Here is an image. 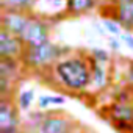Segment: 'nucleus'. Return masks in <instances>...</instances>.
<instances>
[{
  "mask_svg": "<svg viewBox=\"0 0 133 133\" xmlns=\"http://www.w3.org/2000/svg\"><path fill=\"white\" fill-rule=\"evenodd\" d=\"M121 41H122V44H124L128 50L133 52V33H130V31H124V33L121 35Z\"/></svg>",
  "mask_w": 133,
  "mask_h": 133,
  "instance_id": "nucleus-18",
  "label": "nucleus"
},
{
  "mask_svg": "<svg viewBox=\"0 0 133 133\" xmlns=\"http://www.w3.org/2000/svg\"><path fill=\"white\" fill-rule=\"evenodd\" d=\"M108 45L113 52H119L121 47H122V41L117 36H108Z\"/></svg>",
  "mask_w": 133,
  "mask_h": 133,
  "instance_id": "nucleus-20",
  "label": "nucleus"
},
{
  "mask_svg": "<svg viewBox=\"0 0 133 133\" xmlns=\"http://www.w3.org/2000/svg\"><path fill=\"white\" fill-rule=\"evenodd\" d=\"M107 119L121 133H133V94L122 91L105 110Z\"/></svg>",
  "mask_w": 133,
  "mask_h": 133,
  "instance_id": "nucleus-3",
  "label": "nucleus"
},
{
  "mask_svg": "<svg viewBox=\"0 0 133 133\" xmlns=\"http://www.w3.org/2000/svg\"><path fill=\"white\" fill-rule=\"evenodd\" d=\"M114 19L125 31H133V0H116Z\"/></svg>",
  "mask_w": 133,
  "mask_h": 133,
  "instance_id": "nucleus-9",
  "label": "nucleus"
},
{
  "mask_svg": "<svg viewBox=\"0 0 133 133\" xmlns=\"http://www.w3.org/2000/svg\"><path fill=\"white\" fill-rule=\"evenodd\" d=\"M17 108L19 107H16L13 97L0 99V130L19 128L21 119H19Z\"/></svg>",
  "mask_w": 133,
  "mask_h": 133,
  "instance_id": "nucleus-8",
  "label": "nucleus"
},
{
  "mask_svg": "<svg viewBox=\"0 0 133 133\" xmlns=\"http://www.w3.org/2000/svg\"><path fill=\"white\" fill-rule=\"evenodd\" d=\"M75 125L72 117L61 111H45V116L35 133H77Z\"/></svg>",
  "mask_w": 133,
  "mask_h": 133,
  "instance_id": "nucleus-5",
  "label": "nucleus"
},
{
  "mask_svg": "<svg viewBox=\"0 0 133 133\" xmlns=\"http://www.w3.org/2000/svg\"><path fill=\"white\" fill-rule=\"evenodd\" d=\"M25 44L21 38L0 28V58L2 59H22Z\"/></svg>",
  "mask_w": 133,
  "mask_h": 133,
  "instance_id": "nucleus-6",
  "label": "nucleus"
},
{
  "mask_svg": "<svg viewBox=\"0 0 133 133\" xmlns=\"http://www.w3.org/2000/svg\"><path fill=\"white\" fill-rule=\"evenodd\" d=\"M71 52V47L59 45L53 41H47L41 45L35 47H25V52L22 55V66L27 69L36 71V72H47L52 71V68L64 56H68Z\"/></svg>",
  "mask_w": 133,
  "mask_h": 133,
  "instance_id": "nucleus-2",
  "label": "nucleus"
},
{
  "mask_svg": "<svg viewBox=\"0 0 133 133\" xmlns=\"http://www.w3.org/2000/svg\"><path fill=\"white\" fill-rule=\"evenodd\" d=\"M102 24H103L105 30L108 31V35H111V36H117V38H121V35L124 33L122 25H121L114 17H103V19H102Z\"/></svg>",
  "mask_w": 133,
  "mask_h": 133,
  "instance_id": "nucleus-16",
  "label": "nucleus"
},
{
  "mask_svg": "<svg viewBox=\"0 0 133 133\" xmlns=\"http://www.w3.org/2000/svg\"><path fill=\"white\" fill-rule=\"evenodd\" d=\"M35 102V91L33 89H22L17 96V107L22 110V111H28L30 107L33 105Z\"/></svg>",
  "mask_w": 133,
  "mask_h": 133,
  "instance_id": "nucleus-15",
  "label": "nucleus"
},
{
  "mask_svg": "<svg viewBox=\"0 0 133 133\" xmlns=\"http://www.w3.org/2000/svg\"><path fill=\"white\" fill-rule=\"evenodd\" d=\"M52 75L58 83V88L66 92L82 94L88 91L91 86L89 56L82 53L64 56L52 68Z\"/></svg>",
  "mask_w": 133,
  "mask_h": 133,
  "instance_id": "nucleus-1",
  "label": "nucleus"
},
{
  "mask_svg": "<svg viewBox=\"0 0 133 133\" xmlns=\"http://www.w3.org/2000/svg\"><path fill=\"white\" fill-rule=\"evenodd\" d=\"M39 0H0L2 11H19V13H33Z\"/></svg>",
  "mask_w": 133,
  "mask_h": 133,
  "instance_id": "nucleus-12",
  "label": "nucleus"
},
{
  "mask_svg": "<svg viewBox=\"0 0 133 133\" xmlns=\"http://www.w3.org/2000/svg\"><path fill=\"white\" fill-rule=\"evenodd\" d=\"M33 13H19V11H2L0 17V28L6 30L14 36H21L25 25L28 24Z\"/></svg>",
  "mask_w": 133,
  "mask_h": 133,
  "instance_id": "nucleus-7",
  "label": "nucleus"
},
{
  "mask_svg": "<svg viewBox=\"0 0 133 133\" xmlns=\"http://www.w3.org/2000/svg\"><path fill=\"white\" fill-rule=\"evenodd\" d=\"M89 56L97 61V63H102V64H108L111 61V55L105 50V49H100V47H94L89 50Z\"/></svg>",
  "mask_w": 133,
  "mask_h": 133,
  "instance_id": "nucleus-17",
  "label": "nucleus"
},
{
  "mask_svg": "<svg viewBox=\"0 0 133 133\" xmlns=\"http://www.w3.org/2000/svg\"><path fill=\"white\" fill-rule=\"evenodd\" d=\"M89 63H91V86H89V89L92 88L96 91H103L110 85V74L107 69V64L97 63L91 56H89Z\"/></svg>",
  "mask_w": 133,
  "mask_h": 133,
  "instance_id": "nucleus-10",
  "label": "nucleus"
},
{
  "mask_svg": "<svg viewBox=\"0 0 133 133\" xmlns=\"http://www.w3.org/2000/svg\"><path fill=\"white\" fill-rule=\"evenodd\" d=\"M64 103H66V97L58 94H42L38 97V110L41 111H47L53 107H59Z\"/></svg>",
  "mask_w": 133,
  "mask_h": 133,
  "instance_id": "nucleus-14",
  "label": "nucleus"
},
{
  "mask_svg": "<svg viewBox=\"0 0 133 133\" xmlns=\"http://www.w3.org/2000/svg\"><path fill=\"white\" fill-rule=\"evenodd\" d=\"M39 2H47V3H61L63 0H39Z\"/></svg>",
  "mask_w": 133,
  "mask_h": 133,
  "instance_id": "nucleus-23",
  "label": "nucleus"
},
{
  "mask_svg": "<svg viewBox=\"0 0 133 133\" xmlns=\"http://www.w3.org/2000/svg\"><path fill=\"white\" fill-rule=\"evenodd\" d=\"M97 3V0H66L64 10L69 16H82L89 13Z\"/></svg>",
  "mask_w": 133,
  "mask_h": 133,
  "instance_id": "nucleus-11",
  "label": "nucleus"
},
{
  "mask_svg": "<svg viewBox=\"0 0 133 133\" xmlns=\"http://www.w3.org/2000/svg\"><path fill=\"white\" fill-rule=\"evenodd\" d=\"M0 133H25L21 128H10V130H0Z\"/></svg>",
  "mask_w": 133,
  "mask_h": 133,
  "instance_id": "nucleus-22",
  "label": "nucleus"
},
{
  "mask_svg": "<svg viewBox=\"0 0 133 133\" xmlns=\"http://www.w3.org/2000/svg\"><path fill=\"white\" fill-rule=\"evenodd\" d=\"M77 133H96V131H92V130H80Z\"/></svg>",
  "mask_w": 133,
  "mask_h": 133,
  "instance_id": "nucleus-24",
  "label": "nucleus"
},
{
  "mask_svg": "<svg viewBox=\"0 0 133 133\" xmlns=\"http://www.w3.org/2000/svg\"><path fill=\"white\" fill-rule=\"evenodd\" d=\"M21 68H22L21 59H2L0 58V77L17 80Z\"/></svg>",
  "mask_w": 133,
  "mask_h": 133,
  "instance_id": "nucleus-13",
  "label": "nucleus"
},
{
  "mask_svg": "<svg viewBox=\"0 0 133 133\" xmlns=\"http://www.w3.org/2000/svg\"><path fill=\"white\" fill-rule=\"evenodd\" d=\"M92 28L96 30V33H97L99 36H102V38H107V36H108V31L105 30L103 24H99V22H92Z\"/></svg>",
  "mask_w": 133,
  "mask_h": 133,
  "instance_id": "nucleus-21",
  "label": "nucleus"
},
{
  "mask_svg": "<svg viewBox=\"0 0 133 133\" xmlns=\"http://www.w3.org/2000/svg\"><path fill=\"white\" fill-rule=\"evenodd\" d=\"M125 82H127V85L130 86V89L133 91V61H130L128 63V66L125 68Z\"/></svg>",
  "mask_w": 133,
  "mask_h": 133,
  "instance_id": "nucleus-19",
  "label": "nucleus"
},
{
  "mask_svg": "<svg viewBox=\"0 0 133 133\" xmlns=\"http://www.w3.org/2000/svg\"><path fill=\"white\" fill-rule=\"evenodd\" d=\"M19 38L25 44V47L41 45V44L50 41V25L45 19L31 14L28 24L25 25V28Z\"/></svg>",
  "mask_w": 133,
  "mask_h": 133,
  "instance_id": "nucleus-4",
  "label": "nucleus"
}]
</instances>
